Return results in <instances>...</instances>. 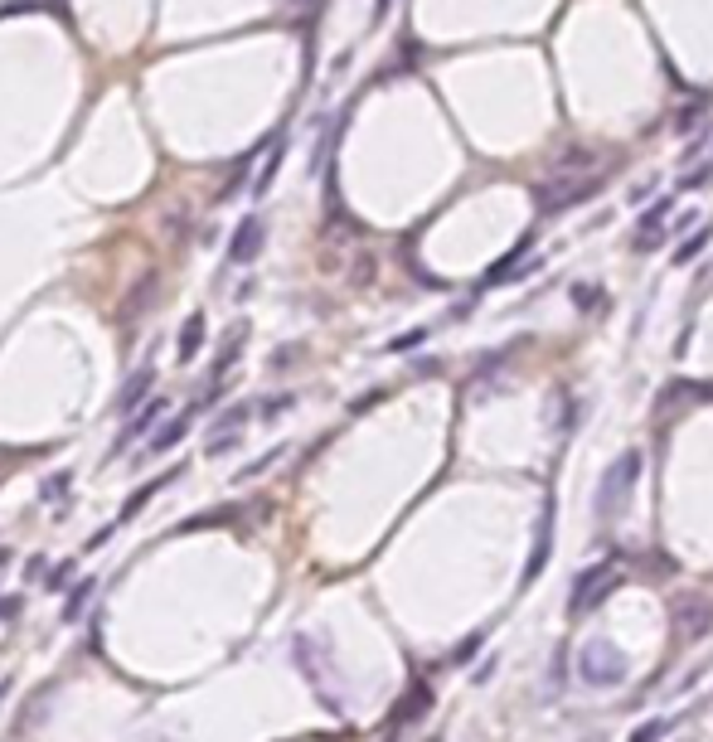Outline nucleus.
Wrapping results in <instances>:
<instances>
[{
    "label": "nucleus",
    "mask_w": 713,
    "mask_h": 742,
    "mask_svg": "<svg viewBox=\"0 0 713 742\" xmlns=\"http://www.w3.org/2000/svg\"><path fill=\"white\" fill-rule=\"evenodd\" d=\"M636 481H640V451L626 447L622 457L607 466V476H602L597 495H592V510H597L602 524H616V519L626 514V505H631V495H636Z\"/></svg>",
    "instance_id": "nucleus-1"
},
{
    "label": "nucleus",
    "mask_w": 713,
    "mask_h": 742,
    "mask_svg": "<svg viewBox=\"0 0 713 742\" xmlns=\"http://www.w3.org/2000/svg\"><path fill=\"white\" fill-rule=\"evenodd\" d=\"M578 675H582V685H592V689H622L626 679H631V660H626V650L612 645L607 636H592L578 655Z\"/></svg>",
    "instance_id": "nucleus-2"
},
{
    "label": "nucleus",
    "mask_w": 713,
    "mask_h": 742,
    "mask_svg": "<svg viewBox=\"0 0 713 742\" xmlns=\"http://www.w3.org/2000/svg\"><path fill=\"white\" fill-rule=\"evenodd\" d=\"M622 588V568H616V558H602V563L582 568L573 578V602H568V612L582 616V612H597L607 597Z\"/></svg>",
    "instance_id": "nucleus-3"
},
{
    "label": "nucleus",
    "mask_w": 713,
    "mask_h": 742,
    "mask_svg": "<svg viewBox=\"0 0 713 742\" xmlns=\"http://www.w3.org/2000/svg\"><path fill=\"white\" fill-rule=\"evenodd\" d=\"M165 413H170V398H165V393H151V398L141 403L136 413H126V417H122V432H117L112 451H107V461H117V457H122V451L132 447L136 437H146L151 427H156V417H165Z\"/></svg>",
    "instance_id": "nucleus-4"
},
{
    "label": "nucleus",
    "mask_w": 713,
    "mask_h": 742,
    "mask_svg": "<svg viewBox=\"0 0 713 742\" xmlns=\"http://www.w3.org/2000/svg\"><path fill=\"white\" fill-rule=\"evenodd\" d=\"M263 243H267V219H263V214H243V219H238V229H233V238H229V262H233V267L257 262Z\"/></svg>",
    "instance_id": "nucleus-5"
},
{
    "label": "nucleus",
    "mask_w": 713,
    "mask_h": 742,
    "mask_svg": "<svg viewBox=\"0 0 713 742\" xmlns=\"http://www.w3.org/2000/svg\"><path fill=\"white\" fill-rule=\"evenodd\" d=\"M709 626H713V602L709 597H684V602H674V636L699 641V636H709Z\"/></svg>",
    "instance_id": "nucleus-6"
},
{
    "label": "nucleus",
    "mask_w": 713,
    "mask_h": 742,
    "mask_svg": "<svg viewBox=\"0 0 713 742\" xmlns=\"http://www.w3.org/2000/svg\"><path fill=\"white\" fill-rule=\"evenodd\" d=\"M189 423H195V413H189V408H185V413H170L161 427H151L146 451H141V457H170V451L189 437Z\"/></svg>",
    "instance_id": "nucleus-7"
},
{
    "label": "nucleus",
    "mask_w": 713,
    "mask_h": 742,
    "mask_svg": "<svg viewBox=\"0 0 713 742\" xmlns=\"http://www.w3.org/2000/svg\"><path fill=\"white\" fill-rule=\"evenodd\" d=\"M670 199H656L646 214H640V223H636V253L646 258V253H656L660 248V238H665V219H670Z\"/></svg>",
    "instance_id": "nucleus-8"
},
{
    "label": "nucleus",
    "mask_w": 713,
    "mask_h": 742,
    "mask_svg": "<svg viewBox=\"0 0 713 742\" xmlns=\"http://www.w3.org/2000/svg\"><path fill=\"white\" fill-rule=\"evenodd\" d=\"M549 554H553V500L543 505V519H539V538H534V554H529V563L525 572H519V582H539V572L549 568Z\"/></svg>",
    "instance_id": "nucleus-9"
},
{
    "label": "nucleus",
    "mask_w": 713,
    "mask_h": 742,
    "mask_svg": "<svg viewBox=\"0 0 713 742\" xmlns=\"http://www.w3.org/2000/svg\"><path fill=\"white\" fill-rule=\"evenodd\" d=\"M151 388H156V369L151 364H141L132 379H126L122 388H117V417H126V413H136L141 403L151 398Z\"/></svg>",
    "instance_id": "nucleus-10"
},
{
    "label": "nucleus",
    "mask_w": 713,
    "mask_h": 742,
    "mask_svg": "<svg viewBox=\"0 0 713 742\" xmlns=\"http://www.w3.org/2000/svg\"><path fill=\"white\" fill-rule=\"evenodd\" d=\"M180 476H185V466H170V471H161V481H146L141 490H132V500H126V505H122V514H117V524H132L136 514L151 505V495H161V490H165V485H175V481H180Z\"/></svg>",
    "instance_id": "nucleus-11"
},
{
    "label": "nucleus",
    "mask_w": 713,
    "mask_h": 742,
    "mask_svg": "<svg viewBox=\"0 0 713 742\" xmlns=\"http://www.w3.org/2000/svg\"><path fill=\"white\" fill-rule=\"evenodd\" d=\"M529 248H534V229H529V233H519V238H515V248H509V253H505L500 262H495V267H485L481 286H500V282L509 277V272H515V262H519V258L529 253Z\"/></svg>",
    "instance_id": "nucleus-12"
},
{
    "label": "nucleus",
    "mask_w": 713,
    "mask_h": 742,
    "mask_svg": "<svg viewBox=\"0 0 713 742\" xmlns=\"http://www.w3.org/2000/svg\"><path fill=\"white\" fill-rule=\"evenodd\" d=\"M151 286H156V277H151V272L132 286V296H126L122 310H117V326H122V330H132V326H136V316H141V310H146V301H151Z\"/></svg>",
    "instance_id": "nucleus-13"
},
{
    "label": "nucleus",
    "mask_w": 713,
    "mask_h": 742,
    "mask_svg": "<svg viewBox=\"0 0 713 742\" xmlns=\"http://www.w3.org/2000/svg\"><path fill=\"white\" fill-rule=\"evenodd\" d=\"M233 519H243V505H219V510H204V514H195V519H185L175 534H195V529H219V524H233Z\"/></svg>",
    "instance_id": "nucleus-14"
},
{
    "label": "nucleus",
    "mask_w": 713,
    "mask_h": 742,
    "mask_svg": "<svg viewBox=\"0 0 713 742\" xmlns=\"http://www.w3.org/2000/svg\"><path fill=\"white\" fill-rule=\"evenodd\" d=\"M427 709H432V689H427V679H413L408 699L398 703V723H408V718H422Z\"/></svg>",
    "instance_id": "nucleus-15"
},
{
    "label": "nucleus",
    "mask_w": 713,
    "mask_h": 742,
    "mask_svg": "<svg viewBox=\"0 0 713 742\" xmlns=\"http://www.w3.org/2000/svg\"><path fill=\"white\" fill-rule=\"evenodd\" d=\"M204 345V316H185V326H180V364H189L195 359V350Z\"/></svg>",
    "instance_id": "nucleus-16"
},
{
    "label": "nucleus",
    "mask_w": 713,
    "mask_h": 742,
    "mask_svg": "<svg viewBox=\"0 0 713 742\" xmlns=\"http://www.w3.org/2000/svg\"><path fill=\"white\" fill-rule=\"evenodd\" d=\"M709 238H713V229H709V223H694V233H689L684 243L674 248V267H684V262H694V258H699V253H704V248H709Z\"/></svg>",
    "instance_id": "nucleus-17"
},
{
    "label": "nucleus",
    "mask_w": 713,
    "mask_h": 742,
    "mask_svg": "<svg viewBox=\"0 0 713 742\" xmlns=\"http://www.w3.org/2000/svg\"><path fill=\"white\" fill-rule=\"evenodd\" d=\"M243 345H248V326H238L229 340H223V350H219V359H213V379H223L233 369V359L243 354Z\"/></svg>",
    "instance_id": "nucleus-18"
},
{
    "label": "nucleus",
    "mask_w": 713,
    "mask_h": 742,
    "mask_svg": "<svg viewBox=\"0 0 713 742\" xmlns=\"http://www.w3.org/2000/svg\"><path fill=\"white\" fill-rule=\"evenodd\" d=\"M92 592H98V578H83L74 592H68V602H64V621H78L83 616V607L92 602Z\"/></svg>",
    "instance_id": "nucleus-19"
},
{
    "label": "nucleus",
    "mask_w": 713,
    "mask_h": 742,
    "mask_svg": "<svg viewBox=\"0 0 713 742\" xmlns=\"http://www.w3.org/2000/svg\"><path fill=\"white\" fill-rule=\"evenodd\" d=\"M68 490H74V471H54V476H44V481H39V500L49 505V500H64Z\"/></svg>",
    "instance_id": "nucleus-20"
},
{
    "label": "nucleus",
    "mask_w": 713,
    "mask_h": 742,
    "mask_svg": "<svg viewBox=\"0 0 713 742\" xmlns=\"http://www.w3.org/2000/svg\"><path fill=\"white\" fill-rule=\"evenodd\" d=\"M248 417H253V408H248V403H238V408H223L219 417H213V432H243Z\"/></svg>",
    "instance_id": "nucleus-21"
},
{
    "label": "nucleus",
    "mask_w": 713,
    "mask_h": 742,
    "mask_svg": "<svg viewBox=\"0 0 713 742\" xmlns=\"http://www.w3.org/2000/svg\"><path fill=\"white\" fill-rule=\"evenodd\" d=\"M248 165H253V151H248V155H238V161L229 165V170H233V175H229V179H223V189H219V199H233V195H238V189H243V185H248Z\"/></svg>",
    "instance_id": "nucleus-22"
},
{
    "label": "nucleus",
    "mask_w": 713,
    "mask_h": 742,
    "mask_svg": "<svg viewBox=\"0 0 713 742\" xmlns=\"http://www.w3.org/2000/svg\"><path fill=\"white\" fill-rule=\"evenodd\" d=\"M282 155H287V136H277V146H272V155H267V170L263 175H257V195H267V189H272V175H277L282 170Z\"/></svg>",
    "instance_id": "nucleus-23"
},
{
    "label": "nucleus",
    "mask_w": 713,
    "mask_h": 742,
    "mask_svg": "<svg viewBox=\"0 0 713 742\" xmlns=\"http://www.w3.org/2000/svg\"><path fill=\"white\" fill-rule=\"evenodd\" d=\"M282 451H287V447H272V451H263V457H257L253 466H243V471H238L233 481H253V476H263L267 466H277V461H282Z\"/></svg>",
    "instance_id": "nucleus-24"
},
{
    "label": "nucleus",
    "mask_w": 713,
    "mask_h": 742,
    "mask_svg": "<svg viewBox=\"0 0 713 742\" xmlns=\"http://www.w3.org/2000/svg\"><path fill=\"white\" fill-rule=\"evenodd\" d=\"M481 645H485V631H471V636H466V641H461V645H456V650H451V665H466V660H471V655H475V650H481Z\"/></svg>",
    "instance_id": "nucleus-25"
},
{
    "label": "nucleus",
    "mask_w": 713,
    "mask_h": 742,
    "mask_svg": "<svg viewBox=\"0 0 713 742\" xmlns=\"http://www.w3.org/2000/svg\"><path fill=\"white\" fill-rule=\"evenodd\" d=\"M296 408V393H277V398H263V417H282V413H291Z\"/></svg>",
    "instance_id": "nucleus-26"
},
{
    "label": "nucleus",
    "mask_w": 713,
    "mask_h": 742,
    "mask_svg": "<svg viewBox=\"0 0 713 742\" xmlns=\"http://www.w3.org/2000/svg\"><path fill=\"white\" fill-rule=\"evenodd\" d=\"M704 185H713V161L694 165V175H680V189H704Z\"/></svg>",
    "instance_id": "nucleus-27"
},
{
    "label": "nucleus",
    "mask_w": 713,
    "mask_h": 742,
    "mask_svg": "<svg viewBox=\"0 0 713 742\" xmlns=\"http://www.w3.org/2000/svg\"><path fill=\"white\" fill-rule=\"evenodd\" d=\"M243 441V432H213V441H209V457H229V451Z\"/></svg>",
    "instance_id": "nucleus-28"
},
{
    "label": "nucleus",
    "mask_w": 713,
    "mask_h": 742,
    "mask_svg": "<svg viewBox=\"0 0 713 742\" xmlns=\"http://www.w3.org/2000/svg\"><path fill=\"white\" fill-rule=\"evenodd\" d=\"M699 122H704V102H694V107H680V117H674V127H680V136H684L689 127H699Z\"/></svg>",
    "instance_id": "nucleus-29"
},
{
    "label": "nucleus",
    "mask_w": 713,
    "mask_h": 742,
    "mask_svg": "<svg viewBox=\"0 0 713 742\" xmlns=\"http://www.w3.org/2000/svg\"><path fill=\"white\" fill-rule=\"evenodd\" d=\"M665 728H670V723H665V718H656V723L636 728V733H631V742H660V733H665Z\"/></svg>",
    "instance_id": "nucleus-30"
},
{
    "label": "nucleus",
    "mask_w": 713,
    "mask_h": 742,
    "mask_svg": "<svg viewBox=\"0 0 713 742\" xmlns=\"http://www.w3.org/2000/svg\"><path fill=\"white\" fill-rule=\"evenodd\" d=\"M25 10H39V0H0V20H5V15H25Z\"/></svg>",
    "instance_id": "nucleus-31"
},
{
    "label": "nucleus",
    "mask_w": 713,
    "mask_h": 742,
    "mask_svg": "<svg viewBox=\"0 0 713 742\" xmlns=\"http://www.w3.org/2000/svg\"><path fill=\"white\" fill-rule=\"evenodd\" d=\"M296 354H301V345H282V350H272V369H291Z\"/></svg>",
    "instance_id": "nucleus-32"
},
{
    "label": "nucleus",
    "mask_w": 713,
    "mask_h": 742,
    "mask_svg": "<svg viewBox=\"0 0 713 742\" xmlns=\"http://www.w3.org/2000/svg\"><path fill=\"white\" fill-rule=\"evenodd\" d=\"M68 572H74V558H64V563H58V568L49 572V578H44V588H64V582H68Z\"/></svg>",
    "instance_id": "nucleus-33"
},
{
    "label": "nucleus",
    "mask_w": 713,
    "mask_h": 742,
    "mask_svg": "<svg viewBox=\"0 0 713 742\" xmlns=\"http://www.w3.org/2000/svg\"><path fill=\"white\" fill-rule=\"evenodd\" d=\"M422 340H427V330H413V335H398V340H388V350L398 354V350H413V345H422Z\"/></svg>",
    "instance_id": "nucleus-34"
},
{
    "label": "nucleus",
    "mask_w": 713,
    "mask_h": 742,
    "mask_svg": "<svg viewBox=\"0 0 713 742\" xmlns=\"http://www.w3.org/2000/svg\"><path fill=\"white\" fill-rule=\"evenodd\" d=\"M378 398H384V388H374V393H360V398L350 403V413H370V408H374Z\"/></svg>",
    "instance_id": "nucleus-35"
},
{
    "label": "nucleus",
    "mask_w": 713,
    "mask_h": 742,
    "mask_svg": "<svg viewBox=\"0 0 713 742\" xmlns=\"http://www.w3.org/2000/svg\"><path fill=\"white\" fill-rule=\"evenodd\" d=\"M573 301H578L582 310H587V306H597V292H592V286H587V282H582V286H578V292H573Z\"/></svg>",
    "instance_id": "nucleus-36"
},
{
    "label": "nucleus",
    "mask_w": 713,
    "mask_h": 742,
    "mask_svg": "<svg viewBox=\"0 0 713 742\" xmlns=\"http://www.w3.org/2000/svg\"><path fill=\"white\" fill-rule=\"evenodd\" d=\"M491 675H495V655H491V660H485L481 669H475V675H471V679H475V685H485V679H491Z\"/></svg>",
    "instance_id": "nucleus-37"
},
{
    "label": "nucleus",
    "mask_w": 713,
    "mask_h": 742,
    "mask_svg": "<svg viewBox=\"0 0 713 742\" xmlns=\"http://www.w3.org/2000/svg\"><path fill=\"white\" fill-rule=\"evenodd\" d=\"M704 141H709V136H704V131H699V136H694V141H689V146H684V155H680V161H689V155H699V151H704Z\"/></svg>",
    "instance_id": "nucleus-38"
},
{
    "label": "nucleus",
    "mask_w": 713,
    "mask_h": 742,
    "mask_svg": "<svg viewBox=\"0 0 713 742\" xmlns=\"http://www.w3.org/2000/svg\"><path fill=\"white\" fill-rule=\"evenodd\" d=\"M384 10H388V0H378V5H374V25L384 20Z\"/></svg>",
    "instance_id": "nucleus-39"
},
{
    "label": "nucleus",
    "mask_w": 713,
    "mask_h": 742,
    "mask_svg": "<svg viewBox=\"0 0 713 742\" xmlns=\"http://www.w3.org/2000/svg\"><path fill=\"white\" fill-rule=\"evenodd\" d=\"M10 563V548H0V568H5Z\"/></svg>",
    "instance_id": "nucleus-40"
},
{
    "label": "nucleus",
    "mask_w": 713,
    "mask_h": 742,
    "mask_svg": "<svg viewBox=\"0 0 713 742\" xmlns=\"http://www.w3.org/2000/svg\"><path fill=\"white\" fill-rule=\"evenodd\" d=\"M5 694H10V685H0V703H5Z\"/></svg>",
    "instance_id": "nucleus-41"
}]
</instances>
